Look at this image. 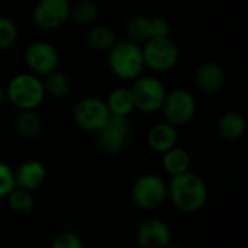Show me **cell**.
Instances as JSON below:
<instances>
[{
  "label": "cell",
  "mask_w": 248,
  "mask_h": 248,
  "mask_svg": "<svg viewBox=\"0 0 248 248\" xmlns=\"http://www.w3.org/2000/svg\"><path fill=\"white\" fill-rule=\"evenodd\" d=\"M170 227L157 218L145 219L137 230V241L141 248H166L170 244Z\"/></svg>",
  "instance_id": "cell-12"
},
{
  "label": "cell",
  "mask_w": 248,
  "mask_h": 248,
  "mask_svg": "<svg viewBox=\"0 0 248 248\" xmlns=\"http://www.w3.org/2000/svg\"><path fill=\"white\" fill-rule=\"evenodd\" d=\"M131 196L138 208L154 211L166 202L167 185L157 174H144L132 185Z\"/></svg>",
  "instance_id": "cell-7"
},
{
  "label": "cell",
  "mask_w": 248,
  "mask_h": 248,
  "mask_svg": "<svg viewBox=\"0 0 248 248\" xmlns=\"http://www.w3.org/2000/svg\"><path fill=\"white\" fill-rule=\"evenodd\" d=\"M17 39H19L17 23L12 17L6 15H0V51L10 49L12 46H15Z\"/></svg>",
  "instance_id": "cell-25"
},
{
  "label": "cell",
  "mask_w": 248,
  "mask_h": 248,
  "mask_svg": "<svg viewBox=\"0 0 248 248\" xmlns=\"http://www.w3.org/2000/svg\"><path fill=\"white\" fill-rule=\"evenodd\" d=\"M112 116H129L135 110L134 97L129 87H115L109 92L105 100Z\"/></svg>",
  "instance_id": "cell-18"
},
{
  "label": "cell",
  "mask_w": 248,
  "mask_h": 248,
  "mask_svg": "<svg viewBox=\"0 0 248 248\" xmlns=\"http://www.w3.org/2000/svg\"><path fill=\"white\" fill-rule=\"evenodd\" d=\"M225 70L217 61H205L195 71V84L203 94L212 96L225 87Z\"/></svg>",
  "instance_id": "cell-13"
},
{
  "label": "cell",
  "mask_w": 248,
  "mask_h": 248,
  "mask_svg": "<svg viewBox=\"0 0 248 248\" xmlns=\"http://www.w3.org/2000/svg\"><path fill=\"white\" fill-rule=\"evenodd\" d=\"M4 100H6V92H4L3 86L0 84V108L4 105Z\"/></svg>",
  "instance_id": "cell-29"
},
{
  "label": "cell",
  "mask_w": 248,
  "mask_h": 248,
  "mask_svg": "<svg viewBox=\"0 0 248 248\" xmlns=\"http://www.w3.org/2000/svg\"><path fill=\"white\" fill-rule=\"evenodd\" d=\"M150 31H151V39L164 38V36H170L171 26L170 22L163 16H150Z\"/></svg>",
  "instance_id": "cell-28"
},
{
  "label": "cell",
  "mask_w": 248,
  "mask_h": 248,
  "mask_svg": "<svg viewBox=\"0 0 248 248\" xmlns=\"http://www.w3.org/2000/svg\"><path fill=\"white\" fill-rule=\"evenodd\" d=\"M4 92L6 100L17 110H36L46 97L42 78L29 71L13 76Z\"/></svg>",
  "instance_id": "cell-2"
},
{
  "label": "cell",
  "mask_w": 248,
  "mask_h": 248,
  "mask_svg": "<svg viewBox=\"0 0 248 248\" xmlns=\"http://www.w3.org/2000/svg\"><path fill=\"white\" fill-rule=\"evenodd\" d=\"M161 112L166 118V122L179 128L187 125L196 113V100L195 96L186 89H173L167 92Z\"/></svg>",
  "instance_id": "cell-8"
},
{
  "label": "cell",
  "mask_w": 248,
  "mask_h": 248,
  "mask_svg": "<svg viewBox=\"0 0 248 248\" xmlns=\"http://www.w3.org/2000/svg\"><path fill=\"white\" fill-rule=\"evenodd\" d=\"M141 46L144 64L154 73H167L173 70L180 60V49L170 36L148 39Z\"/></svg>",
  "instance_id": "cell-4"
},
{
  "label": "cell",
  "mask_w": 248,
  "mask_h": 248,
  "mask_svg": "<svg viewBox=\"0 0 248 248\" xmlns=\"http://www.w3.org/2000/svg\"><path fill=\"white\" fill-rule=\"evenodd\" d=\"M108 64L112 74L121 80L134 81L138 78L144 68L142 46L129 39H118L116 44L108 51Z\"/></svg>",
  "instance_id": "cell-3"
},
{
  "label": "cell",
  "mask_w": 248,
  "mask_h": 248,
  "mask_svg": "<svg viewBox=\"0 0 248 248\" xmlns=\"http://www.w3.org/2000/svg\"><path fill=\"white\" fill-rule=\"evenodd\" d=\"M129 89L134 97L135 109L144 113H154L161 110L167 89L158 77L141 74L134 80L132 87Z\"/></svg>",
  "instance_id": "cell-5"
},
{
  "label": "cell",
  "mask_w": 248,
  "mask_h": 248,
  "mask_svg": "<svg viewBox=\"0 0 248 248\" xmlns=\"http://www.w3.org/2000/svg\"><path fill=\"white\" fill-rule=\"evenodd\" d=\"M23 61L29 73L45 77L60 67V52L48 41L32 42L23 54Z\"/></svg>",
  "instance_id": "cell-10"
},
{
  "label": "cell",
  "mask_w": 248,
  "mask_h": 248,
  "mask_svg": "<svg viewBox=\"0 0 248 248\" xmlns=\"http://www.w3.org/2000/svg\"><path fill=\"white\" fill-rule=\"evenodd\" d=\"M247 129V121L243 113L237 110H230L221 115L217 124V131L218 135L224 141H238L240 138L244 137Z\"/></svg>",
  "instance_id": "cell-16"
},
{
  "label": "cell",
  "mask_w": 248,
  "mask_h": 248,
  "mask_svg": "<svg viewBox=\"0 0 248 248\" xmlns=\"http://www.w3.org/2000/svg\"><path fill=\"white\" fill-rule=\"evenodd\" d=\"M16 134L23 140H33L41 135L44 121L36 110H17L13 119Z\"/></svg>",
  "instance_id": "cell-17"
},
{
  "label": "cell",
  "mask_w": 248,
  "mask_h": 248,
  "mask_svg": "<svg viewBox=\"0 0 248 248\" xmlns=\"http://www.w3.org/2000/svg\"><path fill=\"white\" fill-rule=\"evenodd\" d=\"M42 83L45 94L51 96L52 99L61 100L68 97V94L71 93V78L61 70H55L51 74L45 76Z\"/></svg>",
  "instance_id": "cell-22"
},
{
  "label": "cell",
  "mask_w": 248,
  "mask_h": 248,
  "mask_svg": "<svg viewBox=\"0 0 248 248\" xmlns=\"http://www.w3.org/2000/svg\"><path fill=\"white\" fill-rule=\"evenodd\" d=\"M15 187V171L6 163L0 161V198H6Z\"/></svg>",
  "instance_id": "cell-27"
},
{
  "label": "cell",
  "mask_w": 248,
  "mask_h": 248,
  "mask_svg": "<svg viewBox=\"0 0 248 248\" xmlns=\"http://www.w3.org/2000/svg\"><path fill=\"white\" fill-rule=\"evenodd\" d=\"M166 248H183V247H180V246H171V244H169V246H167Z\"/></svg>",
  "instance_id": "cell-30"
},
{
  "label": "cell",
  "mask_w": 248,
  "mask_h": 248,
  "mask_svg": "<svg viewBox=\"0 0 248 248\" xmlns=\"http://www.w3.org/2000/svg\"><path fill=\"white\" fill-rule=\"evenodd\" d=\"M9 206L15 214L19 215H29L33 211L35 201L31 192L23 190L20 187H15L9 195Z\"/></svg>",
  "instance_id": "cell-24"
},
{
  "label": "cell",
  "mask_w": 248,
  "mask_h": 248,
  "mask_svg": "<svg viewBox=\"0 0 248 248\" xmlns=\"http://www.w3.org/2000/svg\"><path fill=\"white\" fill-rule=\"evenodd\" d=\"M116 41L118 38H116L115 31L106 25L94 23L87 28L86 42L92 49L97 52H108L116 44Z\"/></svg>",
  "instance_id": "cell-19"
},
{
  "label": "cell",
  "mask_w": 248,
  "mask_h": 248,
  "mask_svg": "<svg viewBox=\"0 0 248 248\" xmlns=\"http://www.w3.org/2000/svg\"><path fill=\"white\" fill-rule=\"evenodd\" d=\"M100 16V7L94 0H78L71 4L70 20L81 28H89L97 22Z\"/></svg>",
  "instance_id": "cell-20"
},
{
  "label": "cell",
  "mask_w": 248,
  "mask_h": 248,
  "mask_svg": "<svg viewBox=\"0 0 248 248\" xmlns=\"http://www.w3.org/2000/svg\"><path fill=\"white\" fill-rule=\"evenodd\" d=\"M167 198L183 212H196L202 209L208 201V187L202 177L186 171L171 176L167 185Z\"/></svg>",
  "instance_id": "cell-1"
},
{
  "label": "cell",
  "mask_w": 248,
  "mask_h": 248,
  "mask_svg": "<svg viewBox=\"0 0 248 248\" xmlns=\"http://www.w3.org/2000/svg\"><path fill=\"white\" fill-rule=\"evenodd\" d=\"M125 35H126V39L140 45L151 39L150 16L137 15V16L129 17L125 23Z\"/></svg>",
  "instance_id": "cell-23"
},
{
  "label": "cell",
  "mask_w": 248,
  "mask_h": 248,
  "mask_svg": "<svg viewBox=\"0 0 248 248\" xmlns=\"http://www.w3.org/2000/svg\"><path fill=\"white\" fill-rule=\"evenodd\" d=\"M46 179V169L39 160H25L19 164V167L15 171V180L16 186L32 192L39 189Z\"/></svg>",
  "instance_id": "cell-14"
},
{
  "label": "cell",
  "mask_w": 248,
  "mask_h": 248,
  "mask_svg": "<svg viewBox=\"0 0 248 248\" xmlns=\"http://www.w3.org/2000/svg\"><path fill=\"white\" fill-rule=\"evenodd\" d=\"M132 134V124L129 116H112L96 132V142L106 154L121 153L129 142Z\"/></svg>",
  "instance_id": "cell-6"
},
{
  "label": "cell",
  "mask_w": 248,
  "mask_h": 248,
  "mask_svg": "<svg viewBox=\"0 0 248 248\" xmlns=\"http://www.w3.org/2000/svg\"><path fill=\"white\" fill-rule=\"evenodd\" d=\"M110 118V112L103 99L99 97H83L73 109V119L76 125L86 131L96 134Z\"/></svg>",
  "instance_id": "cell-9"
},
{
  "label": "cell",
  "mask_w": 248,
  "mask_h": 248,
  "mask_svg": "<svg viewBox=\"0 0 248 248\" xmlns=\"http://www.w3.org/2000/svg\"><path fill=\"white\" fill-rule=\"evenodd\" d=\"M51 248H84V246L77 234L71 231H64L54 237Z\"/></svg>",
  "instance_id": "cell-26"
},
{
  "label": "cell",
  "mask_w": 248,
  "mask_h": 248,
  "mask_svg": "<svg viewBox=\"0 0 248 248\" xmlns=\"http://www.w3.org/2000/svg\"><path fill=\"white\" fill-rule=\"evenodd\" d=\"M190 166H192L190 154L179 145L173 147L171 150L163 154V167L171 176L190 171Z\"/></svg>",
  "instance_id": "cell-21"
},
{
  "label": "cell",
  "mask_w": 248,
  "mask_h": 248,
  "mask_svg": "<svg viewBox=\"0 0 248 248\" xmlns=\"http://www.w3.org/2000/svg\"><path fill=\"white\" fill-rule=\"evenodd\" d=\"M70 0H38L32 9V20L42 31H55L70 20Z\"/></svg>",
  "instance_id": "cell-11"
},
{
  "label": "cell",
  "mask_w": 248,
  "mask_h": 248,
  "mask_svg": "<svg viewBox=\"0 0 248 248\" xmlns=\"http://www.w3.org/2000/svg\"><path fill=\"white\" fill-rule=\"evenodd\" d=\"M0 135H1V131H0Z\"/></svg>",
  "instance_id": "cell-31"
},
{
  "label": "cell",
  "mask_w": 248,
  "mask_h": 248,
  "mask_svg": "<svg viewBox=\"0 0 248 248\" xmlns=\"http://www.w3.org/2000/svg\"><path fill=\"white\" fill-rule=\"evenodd\" d=\"M179 141V132L177 128L173 126L169 122H158L153 125L147 134V142L148 147L160 154H164L166 151L171 150L177 145Z\"/></svg>",
  "instance_id": "cell-15"
}]
</instances>
